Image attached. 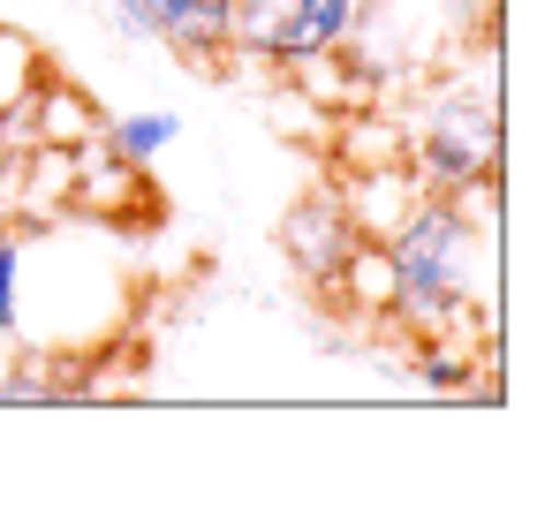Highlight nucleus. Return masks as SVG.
<instances>
[{
  "label": "nucleus",
  "mask_w": 560,
  "mask_h": 529,
  "mask_svg": "<svg viewBox=\"0 0 560 529\" xmlns=\"http://www.w3.org/2000/svg\"><path fill=\"white\" fill-rule=\"evenodd\" d=\"M394 295H386V326L394 333H469V341H500V227H485L463 197L417 189L401 204V220L378 235Z\"/></svg>",
  "instance_id": "obj_1"
},
{
  "label": "nucleus",
  "mask_w": 560,
  "mask_h": 529,
  "mask_svg": "<svg viewBox=\"0 0 560 529\" xmlns=\"http://www.w3.org/2000/svg\"><path fill=\"white\" fill-rule=\"evenodd\" d=\"M500 38H477V61H447L440 77L409 84V114H394L401 129V167L417 189L463 197L469 181H492L508 160V129H500Z\"/></svg>",
  "instance_id": "obj_2"
},
{
  "label": "nucleus",
  "mask_w": 560,
  "mask_h": 529,
  "mask_svg": "<svg viewBox=\"0 0 560 529\" xmlns=\"http://www.w3.org/2000/svg\"><path fill=\"white\" fill-rule=\"evenodd\" d=\"M357 15H364V0H280L266 15L235 23V61H250L266 77H295L303 61L334 54L357 31Z\"/></svg>",
  "instance_id": "obj_3"
},
{
  "label": "nucleus",
  "mask_w": 560,
  "mask_h": 529,
  "mask_svg": "<svg viewBox=\"0 0 560 529\" xmlns=\"http://www.w3.org/2000/svg\"><path fill=\"white\" fill-rule=\"evenodd\" d=\"M280 258H288V272L318 295V303H334L341 295V272H349V258H357V243H364V227L349 220V204H341V189L334 181H318V189H303L288 212H280Z\"/></svg>",
  "instance_id": "obj_4"
},
{
  "label": "nucleus",
  "mask_w": 560,
  "mask_h": 529,
  "mask_svg": "<svg viewBox=\"0 0 560 529\" xmlns=\"http://www.w3.org/2000/svg\"><path fill=\"white\" fill-rule=\"evenodd\" d=\"M69 212L77 220H98V227H121V235H137L160 204H152V175L144 167H129L121 152H106V144H77V175H69Z\"/></svg>",
  "instance_id": "obj_5"
},
{
  "label": "nucleus",
  "mask_w": 560,
  "mask_h": 529,
  "mask_svg": "<svg viewBox=\"0 0 560 529\" xmlns=\"http://www.w3.org/2000/svg\"><path fill=\"white\" fill-rule=\"evenodd\" d=\"M152 46L197 77H228L235 69V0H160Z\"/></svg>",
  "instance_id": "obj_6"
},
{
  "label": "nucleus",
  "mask_w": 560,
  "mask_h": 529,
  "mask_svg": "<svg viewBox=\"0 0 560 529\" xmlns=\"http://www.w3.org/2000/svg\"><path fill=\"white\" fill-rule=\"evenodd\" d=\"M175 137H183V114H160V106H137V114H98V144H106V152H121L129 167H152Z\"/></svg>",
  "instance_id": "obj_7"
},
{
  "label": "nucleus",
  "mask_w": 560,
  "mask_h": 529,
  "mask_svg": "<svg viewBox=\"0 0 560 529\" xmlns=\"http://www.w3.org/2000/svg\"><path fill=\"white\" fill-rule=\"evenodd\" d=\"M46 77H54V61L38 54V38H23L15 23H0V114H15Z\"/></svg>",
  "instance_id": "obj_8"
},
{
  "label": "nucleus",
  "mask_w": 560,
  "mask_h": 529,
  "mask_svg": "<svg viewBox=\"0 0 560 529\" xmlns=\"http://www.w3.org/2000/svg\"><path fill=\"white\" fill-rule=\"evenodd\" d=\"M98 15L121 46H152V31H160V0H98Z\"/></svg>",
  "instance_id": "obj_9"
},
{
  "label": "nucleus",
  "mask_w": 560,
  "mask_h": 529,
  "mask_svg": "<svg viewBox=\"0 0 560 529\" xmlns=\"http://www.w3.org/2000/svg\"><path fill=\"white\" fill-rule=\"evenodd\" d=\"M15 272H23V220H0V341L15 333Z\"/></svg>",
  "instance_id": "obj_10"
},
{
  "label": "nucleus",
  "mask_w": 560,
  "mask_h": 529,
  "mask_svg": "<svg viewBox=\"0 0 560 529\" xmlns=\"http://www.w3.org/2000/svg\"><path fill=\"white\" fill-rule=\"evenodd\" d=\"M440 15H447L455 46H469V38H500V0H440Z\"/></svg>",
  "instance_id": "obj_11"
}]
</instances>
